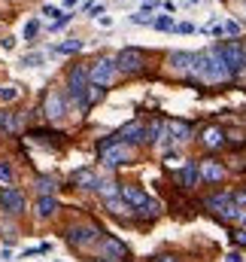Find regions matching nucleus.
Wrapping results in <instances>:
<instances>
[{"label": "nucleus", "mask_w": 246, "mask_h": 262, "mask_svg": "<svg viewBox=\"0 0 246 262\" xmlns=\"http://www.w3.org/2000/svg\"><path fill=\"white\" fill-rule=\"evenodd\" d=\"M188 76H191V79H201V82H207V85H222V82L231 79L228 67L222 64V58H219L216 49H213V52H198V55H191Z\"/></svg>", "instance_id": "nucleus-1"}, {"label": "nucleus", "mask_w": 246, "mask_h": 262, "mask_svg": "<svg viewBox=\"0 0 246 262\" xmlns=\"http://www.w3.org/2000/svg\"><path fill=\"white\" fill-rule=\"evenodd\" d=\"M216 52H219L222 64L228 67L231 76H237V73H243L246 70V49L240 46V43H219Z\"/></svg>", "instance_id": "nucleus-2"}, {"label": "nucleus", "mask_w": 246, "mask_h": 262, "mask_svg": "<svg viewBox=\"0 0 246 262\" xmlns=\"http://www.w3.org/2000/svg\"><path fill=\"white\" fill-rule=\"evenodd\" d=\"M85 89H88V70L82 64L70 67V73H67V98L79 107L82 104V98H85Z\"/></svg>", "instance_id": "nucleus-3"}, {"label": "nucleus", "mask_w": 246, "mask_h": 262, "mask_svg": "<svg viewBox=\"0 0 246 262\" xmlns=\"http://www.w3.org/2000/svg\"><path fill=\"white\" fill-rule=\"evenodd\" d=\"M113 76H116V61H113V58H97V61L91 64V70H88V82L97 85V89L110 85Z\"/></svg>", "instance_id": "nucleus-4"}, {"label": "nucleus", "mask_w": 246, "mask_h": 262, "mask_svg": "<svg viewBox=\"0 0 246 262\" xmlns=\"http://www.w3.org/2000/svg\"><path fill=\"white\" fill-rule=\"evenodd\" d=\"M43 113H46L49 119H61L64 113H67L64 95L58 92V89H49V92H46V98H43Z\"/></svg>", "instance_id": "nucleus-5"}, {"label": "nucleus", "mask_w": 246, "mask_h": 262, "mask_svg": "<svg viewBox=\"0 0 246 262\" xmlns=\"http://www.w3.org/2000/svg\"><path fill=\"white\" fill-rule=\"evenodd\" d=\"M0 207L15 216V213L24 210V195H21L15 186H3V189H0Z\"/></svg>", "instance_id": "nucleus-6"}, {"label": "nucleus", "mask_w": 246, "mask_h": 262, "mask_svg": "<svg viewBox=\"0 0 246 262\" xmlns=\"http://www.w3.org/2000/svg\"><path fill=\"white\" fill-rule=\"evenodd\" d=\"M188 134H191V125L183 122V119H167L164 122V143H183V140H188Z\"/></svg>", "instance_id": "nucleus-7"}, {"label": "nucleus", "mask_w": 246, "mask_h": 262, "mask_svg": "<svg viewBox=\"0 0 246 262\" xmlns=\"http://www.w3.org/2000/svg\"><path fill=\"white\" fill-rule=\"evenodd\" d=\"M140 67H143V55L137 49H122L116 55V70H122V73H137Z\"/></svg>", "instance_id": "nucleus-8"}, {"label": "nucleus", "mask_w": 246, "mask_h": 262, "mask_svg": "<svg viewBox=\"0 0 246 262\" xmlns=\"http://www.w3.org/2000/svg\"><path fill=\"white\" fill-rule=\"evenodd\" d=\"M198 174H201V180H207V183H222V180L228 177V171H225L216 159H204L201 168H198Z\"/></svg>", "instance_id": "nucleus-9"}, {"label": "nucleus", "mask_w": 246, "mask_h": 262, "mask_svg": "<svg viewBox=\"0 0 246 262\" xmlns=\"http://www.w3.org/2000/svg\"><path fill=\"white\" fill-rule=\"evenodd\" d=\"M101 159H104V165H107V168L125 165V162L131 159V146H128V143H113L110 149H104V152H101Z\"/></svg>", "instance_id": "nucleus-10"}, {"label": "nucleus", "mask_w": 246, "mask_h": 262, "mask_svg": "<svg viewBox=\"0 0 246 262\" xmlns=\"http://www.w3.org/2000/svg\"><path fill=\"white\" fill-rule=\"evenodd\" d=\"M67 241L76 244V247H88V244L97 241V229H91V226H73L67 232Z\"/></svg>", "instance_id": "nucleus-11"}, {"label": "nucleus", "mask_w": 246, "mask_h": 262, "mask_svg": "<svg viewBox=\"0 0 246 262\" xmlns=\"http://www.w3.org/2000/svg\"><path fill=\"white\" fill-rule=\"evenodd\" d=\"M143 137H146V128L137 125V122H131V125H125L122 131H116V140H119V143H140Z\"/></svg>", "instance_id": "nucleus-12"}, {"label": "nucleus", "mask_w": 246, "mask_h": 262, "mask_svg": "<svg viewBox=\"0 0 246 262\" xmlns=\"http://www.w3.org/2000/svg\"><path fill=\"white\" fill-rule=\"evenodd\" d=\"M122 198H125V204H128V207H134V210H137V207H143V204L149 201V195H146L140 186H122Z\"/></svg>", "instance_id": "nucleus-13"}, {"label": "nucleus", "mask_w": 246, "mask_h": 262, "mask_svg": "<svg viewBox=\"0 0 246 262\" xmlns=\"http://www.w3.org/2000/svg\"><path fill=\"white\" fill-rule=\"evenodd\" d=\"M201 140H204V146L219 149V146L225 143V134H222V128H216V125H207V128H204V134H201Z\"/></svg>", "instance_id": "nucleus-14"}, {"label": "nucleus", "mask_w": 246, "mask_h": 262, "mask_svg": "<svg viewBox=\"0 0 246 262\" xmlns=\"http://www.w3.org/2000/svg\"><path fill=\"white\" fill-rule=\"evenodd\" d=\"M55 210H58V201H55V195H40V198H37V216L49 220Z\"/></svg>", "instance_id": "nucleus-15"}, {"label": "nucleus", "mask_w": 246, "mask_h": 262, "mask_svg": "<svg viewBox=\"0 0 246 262\" xmlns=\"http://www.w3.org/2000/svg\"><path fill=\"white\" fill-rule=\"evenodd\" d=\"M104 253L113 256L116 262H122L125 256H128V247H125L122 241H116V238H107V241H104Z\"/></svg>", "instance_id": "nucleus-16"}, {"label": "nucleus", "mask_w": 246, "mask_h": 262, "mask_svg": "<svg viewBox=\"0 0 246 262\" xmlns=\"http://www.w3.org/2000/svg\"><path fill=\"white\" fill-rule=\"evenodd\" d=\"M177 180H180L183 186H194V183H198V165H194V162H185L183 168H180V174H177Z\"/></svg>", "instance_id": "nucleus-17"}, {"label": "nucleus", "mask_w": 246, "mask_h": 262, "mask_svg": "<svg viewBox=\"0 0 246 262\" xmlns=\"http://www.w3.org/2000/svg\"><path fill=\"white\" fill-rule=\"evenodd\" d=\"M73 183L82 186V189H97L101 180L94 177V171H76V174H73Z\"/></svg>", "instance_id": "nucleus-18"}, {"label": "nucleus", "mask_w": 246, "mask_h": 262, "mask_svg": "<svg viewBox=\"0 0 246 262\" xmlns=\"http://www.w3.org/2000/svg\"><path fill=\"white\" fill-rule=\"evenodd\" d=\"M18 131V116L15 113H0V134H15Z\"/></svg>", "instance_id": "nucleus-19"}, {"label": "nucleus", "mask_w": 246, "mask_h": 262, "mask_svg": "<svg viewBox=\"0 0 246 262\" xmlns=\"http://www.w3.org/2000/svg\"><path fill=\"white\" fill-rule=\"evenodd\" d=\"M167 61L177 67V70H185V73H188V67H191V55H188V52H170Z\"/></svg>", "instance_id": "nucleus-20"}, {"label": "nucleus", "mask_w": 246, "mask_h": 262, "mask_svg": "<svg viewBox=\"0 0 246 262\" xmlns=\"http://www.w3.org/2000/svg\"><path fill=\"white\" fill-rule=\"evenodd\" d=\"M158 210H161V207H158V201H152V198H149L143 207H137V216H143V220H155V216H158Z\"/></svg>", "instance_id": "nucleus-21"}, {"label": "nucleus", "mask_w": 246, "mask_h": 262, "mask_svg": "<svg viewBox=\"0 0 246 262\" xmlns=\"http://www.w3.org/2000/svg\"><path fill=\"white\" fill-rule=\"evenodd\" d=\"M55 52H61V55L82 52V40H67V43H58V46H55Z\"/></svg>", "instance_id": "nucleus-22"}, {"label": "nucleus", "mask_w": 246, "mask_h": 262, "mask_svg": "<svg viewBox=\"0 0 246 262\" xmlns=\"http://www.w3.org/2000/svg\"><path fill=\"white\" fill-rule=\"evenodd\" d=\"M161 128H164V122H161V119H155V122L146 128V137H143V143H155V140H158V134H161Z\"/></svg>", "instance_id": "nucleus-23"}, {"label": "nucleus", "mask_w": 246, "mask_h": 262, "mask_svg": "<svg viewBox=\"0 0 246 262\" xmlns=\"http://www.w3.org/2000/svg\"><path fill=\"white\" fill-rule=\"evenodd\" d=\"M104 204H107V210H110V213H128V210H131V207H128L125 201H119V198H107Z\"/></svg>", "instance_id": "nucleus-24"}, {"label": "nucleus", "mask_w": 246, "mask_h": 262, "mask_svg": "<svg viewBox=\"0 0 246 262\" xmlns=\"http://www.w3.org/2000/svg\"><path fill=\"white\" fill-rule=\"evenodd\" d=\"M52 189H55V180H52V177H40V180H37V192L52 195Z\"/></svg>", "instance_id": "nucleus-25"}, {"label": "nucleus", "mask_w": 246, "mask_h": 262, "mask_svg": "<svg viewBox=\"0 0 246 262\" xmlns=\"http://www.w3.org/2000/svg\"><path fill=\"white\" fill-rule=\"evenodd\" d=\"M18 98V85H0V101H15Z\"/></svg>", "instance_id": "nucleus-26"}, {"label": "nucleus", "mask_w": 246, "mask_h": 262, "mask_svg": "<svg viewBox=\"0 0 246 262\" xmlns=\"http://www.w3.org/2000/svg\"><path fill=\"white\" fill-rule=\"evenodd\" d=\"M97 192H101V195H104V201H107V198H116V192H119V189H116V183H97Z\"/></svg>", "instance_id": "nucleus-27"}, {"label": "nucleus", "mask_w": 246, "mask_h": 262, "mask_svg": "<svg viewBox=\"0 0 246 262\" xmlns=\"http://www.w3.org/2000/svg\"><path fill=\"white\" fill-rule=\"evenodd\" d=\"M152 25H155V28H158V31H170V28H177V25H174V18H170V15H161V18H152Z\"/></svg>", "instance_id": "nucleus-28"}, {"label": "nucleus", "mask_w": 246, "mask_h": 262, "mask_svg": "<svg viewBox=\"0 0 246 262\" xmlns=\"http://www.w3.org/2000/svg\"><path fill=\"white\" fill-rule=\"evenodd\" d=\"M21 64H24V67H37V64H43V55H40V52H31V55H24V58H21Z\"/></svg>", "instance_id": "nucleus-29"}, {"label": "nucleus", "mask_w": 246, "mask_h": 262, "mask_svg": "<svg viewBox=\"0 0 246 262\" xmlns=\"http://www.w3.org/2000/svg\"><path fill=\"white\" fill-rule=\"evenodd\" d=\"M131 21H134V25H152V15H149V9H143V12L131 15Z\"/></svg>", "instance_id": "nucleus-30"}, {"label": "nucleus", "mask_w": 246, "mask_h": 262, "mask_svg": "<svg viewBox=\"0 0 246 262\" xmlns=\"http://www.w3.org/2000/svg\"><path fill=\"white\" fill-rule=\"evenodd\" d=\"M37 31H40V21H37V18H34V21H28V25H24V40H34V37H37Z\"/></svg>", "instance_id": "nucleus-31"}, {"label": "nucleus", "mask_w": 246, "mask_h": 262, "mask_svg": "<svg viewBox=\"0 0 246 262\" xmlns=\"http://www.w3.org/2000/svg\"><path fill=\"white\" fill-rule=\"evenodd\" d=\"M0 180H3V183H12V168H9V162H0Z\"/></svg>", "instance_id": "nucleus-32"}, {"label": "nucleus", "mask_w": 246, "mask_h": 262, "mask_svg": "<svg viewBox=\"0 0 246 262\" xmlns=\"http://www.w3.org/2000/svg\"><path fill=\"white\" fill-rule=\"evenodd\" d=\"M222 31H225V34H231V37H237L243 28H240V21H225V28H222Z\"/></svg>", "instance_id": "nucleus-33"}, {"label": "nucleus", "mask_w": 246, "mask_h": 262, "mask_svg": "<svg viewBox=\"0 0 246 262\" xmlns=\"http://www.w3.org/2000/svg\"><path fill=\"white\" fill-rule=\"evenodd\" d=\"M70 18H73V15H61L58 21H52V31H61V28L67 25V21H70Z\"/></svg>", "instance_id": "nucleus-34"}, {"label": "nucleus", "mask_w": 246, "mask_h": 262, "mask_svg": "<svg viewBox=\"0 0 246 262\" xmlns=\"http://www.w3.org/2000/svg\"><path fill=\"white\" fill-rule=\"evenodd\" d=\"M225 262H243V256H240L237 250H231V253H228V259H225Z\"/></svg>", "instance_id": "nucleus-35"}, {"label": "nucleus", "mask_w": 246, "mask_h": 262, "mask_svg": "<svg viewBox=\"0 0 246 262\" xmlns=\"http://www.w3.org/2000/svg\"><path fill=\"white\" fill-rule=\"evenodd\" d=\"M0 46H3V49H12V46H15V40H12V37H6V40H0Z\"/></svg>", "instance_id": "nucleus-36"}, {"label": "nucleus", "mask_w": 246, "mask_h": 262, "mask_svg": "<svg viewBox=\"0 0 246 262\" xmlns=\"http://www.w3.org/2000/svg\"><path fill=\"white\" fill-rule=\"evenodd\" d=\"M237 244H243L246 247V232H237Z\"/></svg>", "instance_id": "nucleus-37"}, {"label": "nucleus", "mask_w": 246, "mask_h": 262, "mask_svg": "<svg viewBox=\"0 0 246 262\" xmlns=\"http://www.w3.org/2000/svg\"><path fill=\"white\" fill-rule=\"evenodd\" d=\"M155 262H177V259H174V256H158Z\"/></svg>", "instance_id": "nucleus-38"}, {"label": "nucleus", "mask_w": 246, "mask_h": 262, "mask_svg": "<svg viewBox=\"0 0 246 262\" xmlns=\"http://www.w3.org/2000/svg\"><path fill=\"white\" fill-rule=\"evenodd\" d=\"M97 262H116V259H97Z\"/></svg>", "instance_id": "nucleus-39"}, {"label": "nucleus", "mask_w": 246, "mask_h": 262, "mask_svg": "<svg viewBox=\"0 0 246 262\" xmlns=\"http://www.w3.org/2000/svg\"><path fill=\"white\" fill-rule=\"evenodd\" d=\"M191 3H201V0H191Z\"/></svg>", "instance_id": "nucleus-40"}]
</instances>
